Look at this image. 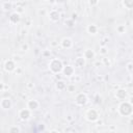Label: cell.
<instances>
[{"mask_svg": "<svg viewBox=\"0 0 133 133\" xmlns=\"http://www.w3.org/2000/svg\"><path fill=\"white\" fill-rule=\"evenodd\" d=\"M49 68L53 73H59L62 70V62L59 59H52L49 63Z\"/></svg>", "mask_w": 133, "mask_h": 133, "instance_id": "cell-1", "label": "cell"}, {"mask_svg": "<svg viewBox=\"0 0 133 133\" xmlns=\"http://www.w3.org/2000/svg\"><path fill=\"white\" fill-rule=\"evenodd\" d=\"M119 112L122 114H125V115H128L132 112V105L131 103H128V102H124L121 104L119 106Z\"/></svg>", "mask_w": 133, "mask_h": 133, "instance_id": "cell-2", "label": "cell"}, {"mask_svg": "<svg viewBox=\"0 0 133 133\" xmlns=\"http://www.w3.org/2000/svg\"><path fill=\"white\" fill-rule=\"evenodd\" d=\"M15 68H16V64H15V61L14 60L8 59V60L5 61V63H4V70L6 72H11V71L15 70Z\"/></svg>", "mask_w": 133, "mask_h": 133, "instance_id": "cell-3", "label": "cell"}, {"mask_svg": "<svg viewBox=\"0 0 133 133\" xmlns=\"http://www.w3.org/2000/svg\"><path fill=\"white\" fill-rule=\"evenodd\" d=\"M76 102H77V104H79V105H84V104L87 102V97H86V95H85V94H79V95L77 96V98H76Z\"/></svg>", "mask_w": 133, "mask_h": 133, "instance_id": "cell-4", "label": "cell"}, {"mask_svg": "<svg viewBox=\"0 0 133 133\" xmlns=\"http://www.w3.org/2000/svg\"><path fill=\"white\" fill-rule=\"evenodd\" d=\"M0 104H1V107H2L3 109H9V108L11 107V101H10L9 99H7V98L2 99Z\"/></svg>", "mask_w": 133, "mask_h": 133, "instance_id": "cell-5", "label": "cell"}, {"mask_svg": "<svg viewBox=\"0 0 133 133\" xmlns=\"http://www.w3.org/2000/svg\"><path fill=\"white\" fill-rule=\"evenodd\" d=\"M72 45H73V42H72V39L69 38V37H64V38L61 41V46H62L63 48H65V49L71 48Z\"/></svg>", "mask_w": 133, "mask_h": 133, "instance_id": "cell-6", "label": "cell"}, {"mask_svg": "<svg viewBox=\"0 0 133 133\" xmlns=\"http://www.w3.org/2000/svg\"><path fill=\"white\" fill-rule=\"evenodd\" d=\"M62 71H63V74H64L65 76H68V77L72 76L73 73H74V69H73V66H71V65H66V66H64V68L62 69Z\"/></svg>", "mask_w": 133, "mask_h": 133, "instance_id": "cell-7", "label": "cell"}, {"mask_svg": "<svg viewBox=\"0 0 133 133\" xmlns=\"http://www.w3.org/2000/svg\"><path fill=\"white\" fill-rule=\"evenodd\" d=\"M19 115H20V117H21L22 119H27V118H29V116H30V112H29L28 109H22V110L20 111Z\"/></svg>", "mask_w": 133, "mask_h": 133, "instance_id": "cell-8", "label": "cell"}, {"mask_svg": "<svg viewBox=\"0 0 133 133\" xmlns=\"http://www.w3.org/2000/svg\"><path fill=\"white\" fill-rule=\"evenodd\" d=\"M97 116H98V114H97L96 110H94V109L88 110V112H87V118H88L89 121H95V119H97Z\"/></svg>", "mask_w": 133, "mask_h": 133, "instance_id": "cell-9", "label": "cell"}, {"mask_svg": "<svg viewBox=\"0 0 133 133\" xmlns=\"http://www.w3.org/2000/svg\"><path fill=\"white\" fill-rule=\"evenodd\" d=\"M9 20H10V22H11V23L16 24V23H18V22L20 21V15H19L18 12H14V14H11V15H10Z\"/></svg>", "mask_w": 133, "mask_h": 133, "instance_id": "cell-10", "label": "cell"}, {"mask_svg": "<svg viewBox=\"0 0 133 133\" xmlns=\"http://www.w3.org/2000/svg\"><path fill=\"white\" fill-rule=\"evenodd\" d=\"M27 106H28V108H29V109L34 110V109H36V108L38 107V103H37L35 100H30V101H28Z\"/></svg>", "mask_w": 133, "mask_h": 133, "instance_id": "cell-11", "label": "cell"}, {"mask_svg": "<svg viewBox=\"0 0 133 133\" xmlns=\"http://www.w3.org/2000/svg\"><path fill=\"white\" fill-rule=\"evenodd\" d=\"M49 16H50V19H51L52 21H58V20H59V17H60L59 12L56 11V10H52Z\"/></svg>", "mask_w": 133, "mask_h": 133, "instance_id": "cell-12", "label": "cell"}, {"mask_svg": "<svg viewBox=\"0 0 133 133\" xmlns=\"http://www.w3.org/2000/svg\"><path fill=\"white\" fill-rule=\"evenodd\" d=\"M94 57H95V53H94L92 50H90V49L85 50V52H84V58H86V59H91V58H94Z\"/></svg>", "mask_w": 133, "mask_h": 133, "instance_id": "cell-13", "label": "cell"}, {"mask_svg": "<svg viewBox=\"0 0 133 133\" xmlns=\"http://www.w3.org/2000/svg\"><path fill=\"white\" fill-rule=\"evenodd\" d=\"M75 64H76V66H78V68H82V66L85 64L84 58H83V57H78V58L75 60Z\"/></svg>", "mask_w": 133, "mask_h": 133, "instance_id": "cell-14", "label": "cell"}, {"mask_svg": "<svg viewBox=\"0 0 133 133\" xmlns=\"http://www.w3.org/2000/svg\"><path fill=\"white\" fill-rule=\"evenodd\" d=\"M116 97L118 99H125L127 97V91L125 89H118L116 91Z\"/></svg>", "mask_w": 133, "mask_h": 133, "instance_id": "cell-15", "label": "cell"}, {"mask_svg": "<svg viewBox=\"0 0 133 133\" xmlns=\"http://www.w3.org/2000/svg\"><path fill=\"white\" fill-rule=\"evenodd\" d=\"M87 31H88L89 33H91V34H95V33L97 32V27H96V25H89V26L87 27Z\"/></svg>", "mask_w": 133, "mask_h": 133, "instance_id": "cell-16", "label": "cell"}, {"mask_svg": "<svg viewBox=\"0 0 133 133\" xmlns=\"http://www.w3.org/2000/svg\"><path fill=\"white\" fill-rule=\"evenodd\" d=\"M124 5L127 8H133V0H124Z\"/></svg>", "mask_w": 133, "mask_h": 133, "instance_id": "cell-17", "label": "cell"}, {"mask_svg": "<svg viewBox=\"0 0 133 133\" xmlns=\"http://www.w3.org/2000/svg\"><path fill=\"white\" fill-rule=\"evenodd\" d=\"M64 87H65V83H64L63 81H58V82L56 83V88H57V89H60V90H61V89H63Z\"/></svg>", "mask_w": 133, "mask_h": 133, "instance_id": "cell-18", "label": "cell"}, {"mask_svg": "<svg viewBox=\"0 0 133 133\" xmlns=\"http://www.w3.org/2000/svg\"><path fill=\"white\" fill-rule=\"evenodd\" d=\"M10 8H11V4L10 3H8V2H4L3 3V9L4 10H8Z\"/></svg>", "mask_w": 133, "mask_h": 133, "instance_id": "cell-19", "label": "cell"}, {"mask_svg": "<svg viewBox=\"0 0 133 133\" xmlns=\"http://www.w3.org/2000/svg\"><path fill=\"white\" fill-rule=\"evenodd\" d=\"M117 31H118L119 33L124 32V31H125V26H118V27H117Z\"/></svg>", "mask_w": 133, "mask_h": 133, "instance_id": "cell-20", "label": "cell"}, {"mask_svg": "<svg viewBox=\"0 0 133 133\" xmlns=\"http://www.w3.org/2000/svg\"><path fill=\"white\" fill-rule=\"evenodd\" d=\"M98 2H99V0H89V4H90L91 6H94V5L98 4Z\"/></svg>", "mask_w": 133, "mask_h": 133, "instance_id": "cell-21", "label": "cell"}, {"mask_svg": "<svg viewBox=\"0 0 133 133\" xmlns=\"http://www.w3.org/2000/svg\"><path fill=\"white\" fill-rule=\"evenodd\" d=\"M127 69H128L130 72H132V71H133V64H132V63H129L128 66H127Z\"/></svg>", "mask_w": 133, "mask_h": 133, "instance_id": "cell-22", "label": "cell"}, {"mask_svg": "<svg viewBox=\"0 0 133 133\" xmlns=\"http://www.w3.org/2000/svg\"><path fill=\"white\" fill-rule=\"evenodd\" d=\"M65 24H68V26H73V21H65Z\"/></svg>", "mask_w": 133, "mask_h": 133, "instance_id": "cell-23", "label": "cell"}, {"mask_svg": "<svg viewBox=\"0 0 133 133\" xmlns=\"http://www.w3.org/2000/svg\"><path fill=\"white\" fill-rule=\"evenodd\" d=\"M68 88H69V90H70V91H72V90H74V88H75V86H69Z\"/></svg>", "mask_w": 133, "mask_h": 133, "instance_id": "cell-24", "label": "cell"}, {"mask_svg": "<svg viewBox=\"0 0 133 133\" xmlns=\"http://www.w3.org/2000/svg\"><path fill=\"white\" fill-rule=\"evenodd\" d=\"M102 53H106V49L105 48H102V51H101Z\"/></svg>", "mask_w": 133, "mask_h": 133, "instance_id": "cell-25", "label": "cell"}, {"mask_svg": "<svg viewBox=\"0 0 133 133\" xmlns=\"http://www.w3.org/2000/svg\"><path fill=\"white\" fill-rule=\"evenodd\" d=\"M28 47H27V45H23V49H27Z\"/></svg>", "mask_w": 133, "mask_h": 133, "instance_id": "cell-26", "label": "cell"}, {"mask_svg": "<svg viewBox=\"0 0 133 133\" xmlns=\"http://www.w3.org/2000/svg\"><path fill=\"white\" fill-rule=\"evenodd\" d=\"M131 104H133V98L131 99Z\"/></svg>", "mask_w": 133, "mask_h": 133, "instance_id": "cell-27", "label": "cell"}, {"mask_svg": "<svg viewBox=\"0 0 133 133\" xmlns=\"http://www.w3.org/2000/svg\"><path fill=\"white\" fill-rule=\"evenodd\" d=\"M3 1H4V2H8L9 0H3Z\"/></svg>", "mask_w": 133, "mask_h": 133, "instance_id": "cell-28", "label": "cell"}, {"mask_svg": "<svg viewBox=\"0 0 133 133\" xmlns=\"http://www.w3.org/2000/svg\"><path fill=\"white\" fill-rule=\"evenodd\" d=\"M132 74H133V71H132Z\"/></svg>", "mask_w": 133, "mask_h": 133, "instance_id": "cell-29", "label": "cell"}]
</instances>
